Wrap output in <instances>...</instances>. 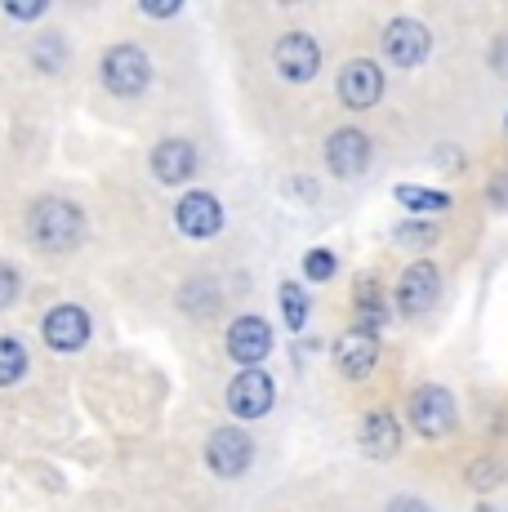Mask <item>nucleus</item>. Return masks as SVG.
Returning a JSON list of instances; mask_svg holds the SVG:
<instances>
[{
	"label": "nucleus",
	"mask_w": 508,
	"mask_h": 512,
	"mask_svg": "<svg viewBox=\"0 0 508 512\" xmlns=\"http://www.w3.org/2000/svg\"><path fill=\"white\" fill-rule=\"evenodd\" d=\"M272 397H277V388H272V379L263 370H241L237 379L228 383V410L237 419H259L272 410Z\"/></svg>",
	"instance_id": "1a4fd4ad"
},
{
	"label": "nucleus",
	"mask_w": 508,
	"mask_h": 512,
	"mask_svg": "<svg viewBox=\"0 0 508 512\" xmlns=\"http://www.w3.org/2000/svg\"><path fill=\"white\" fill-rule=\"evenodd\" d=\"M304 272H308V281H330V277H335V254H330V250H312L304 259Z\"/></svg>",
	"instance_id": "412c9836"
},
{
	"label": "nucleus",
	"mask_w": 508,
	"mask_h": 512,
	"mask_svg": "<svg viewBox=\"0 0 508 512\" xmlns=\"http://www.w3.org/2000/svg\"><path fill=\"white\" fill-rule=\"evenodd\" d=\"M85 339H90V317H85V308L63 303V308H54L50 317H45V343H50L54 352H76V348H85Z\"/></svg>",
	"instance_id": "4468645a"
},
{
	"label": "nucleus",
	"mask_w": 508,
	"mask_h": 512,
	"mask_svg": "<svg viewBox=\"0 0 508 512\" xmlns=\"http://www.w3.org/2000/svg\"><path fill=\"white\" fill-rule=\"evenodd\" d=\"M397 201H402L410 214H442V210H451V196H446V192H428V187H397Z\"/></svg>",
	"instance_id": "f3484780"
},
{
	"label": "nucleus",
	"mask_w": 508,
	"mask_h": 512,
	"mask_svg": "<svg viewBox=\"0 0 508 512\" xmlns=\"http://www.w3.org/2000/svg\"><path fill=\"white\" fill-rule=\"evenodd\" d=\"M250 437L241 428H219L210 441H205V464H210L214 477H241L250 468Z\"/></svg>",
	"instance_id": "6e6552de"
},
{
	"label": "nucleus",
	"mask_w": 508,
	"mask_h": 512,
	"mask_svg": "<svg viewBox=\"0 0 508 512\" xmlns=\"http://www.w3.org/2000/svg\"><path fill=\"white\" fill-rule=\"evenodd\" d=\"M504 130H508V116H504Z\"/></svg>",
	"instance_id": "c756f323"
},
{
	"label": "nucleus",
	"mask_w": 508,
	"mask_h": 512,
	"mask_svg": "<svg viewBox=\"0 0 508 512\" xmlns=\"http://www.w3.org/2000/svg\"><path fill=\"white\" fill-rule=\"evenodd\" d=\"M99 72H103V85H107V90L121 94V98L143 94V90H148V81H152V63H148V54H143L139 45H116V49H107Z\"/></svg>",
	"instance_id": "f03ea898"
},
{
	"label": "nucleus",
	"mask_w": 508,
	"mask_h": 512,
	"mask_svg": "<svg viewBox=\"0 0 508 512\" xmlns=\"http://www.w3.org/2000/svg\"><path fill=\"white\" fill-rule=\"evenodd\" d=\"M143 14H152V18H170V14H179V0H143Z\"/></svg>",
	"instance_id": "a878e982"
},
{
	"label": "nucleus",
	"mask_w": 508,
	"mask_h": 512,
	"mask_svg": "<svg viewBox=\"0 0 508 512\" xmlns=\"http://www.w3.org/2000/svg\"><path fill=\"white\" fill-rule=\"evenodd\" d=\"M388 512H428L424 504H419V499H410V495H402V499H393V504H388Z\"/></svg>",
	"instance_id": "bb28decb"
},
{
	"label": "nucleus",
	"mask_w": 508,
	"mask_h": 512,
	"mask_svg": "<svg viewBox=\"0 0 508 512\" xmlns=\"http://www.w3.org/2000/svg\"><path fill=\"white\" fill-rule=\"evenodd\" d=\"M192 170H197V152H192V143H183V139H165V143H156V152H152V174L161 183H188L192 179Z\"/></svg>",
	"instance_id": "dca6fc26"
},
{
	"label": "nucleus",
	"mask_w": 508,
	"mask_h": 512,
	"mask_svg": "<svg viewBox=\"0 0 508 512\" xmlns=\"http://www.w3.org/2000/svg\"><path fill=\"white\" fill-rule=\"evenodd\" d=\"M5 14H14V18H36V14H45V0H32V5H23V0H9Z\"/></svg>",
	"instance_id": "393cba45"
},
{
	"label": "nucleus",
	"mask_w": 508,
	"mask_h": 512,
	"mask_svg": "<svg viewBox=\"0 0 508 512\" xmlns=\"http://www.w3.org/2000/svg\"><path fill=\"white\" fill-rule=\"evenodd\" d=\"M272 352V330H268V321L263 317H241V321H232V330H228V357L237 361L241 370H254L263 357Z\"/></svg>",
	"instance_id": "9d476101"
},
{
	"label": "nucleus",
	"mask_w": 508,
	"mask_h": 512,
	"mask_svg": "<svg viewBox=\"0 0 508 512\" xmlns=\"http://www.w3.org/2000/svg\"><path fill=\"white\" fill-rule=\"evenodd\" d=\"M326 165L339 179H361L370 165V139L361 130H335L326 143Z\"/></svg>",
	"instance_id": "9b49d317"
},
{
	"label": "nucleus",
	"mask_w": 508,
	"mask_h": 512,
	"mask_svg": "<svg viewBox=\"0 0 508 512\" xmlns=\"http://www.w3.org/2000/svg\"><path fill=\"white\" fill-rule=\"evenodd\" d=\"M339 98H344V107H353V112H370V107L384 98V72H379V63L353 58V63L339 72Z\"/></svg>",
	"instance_id": "423d86ee"
},
{
	"label": "nucleus",
	"mask_w": 508,
	"mask_h": 512,
	"mask_svg": "<svg viewBox=\"0 0 508 512\" xmlns=\"http://www.w3.org/2000/svg\"><path fill=\"white\" fill-rule=\"evenodd\" d=\"M18 294V272L9 268V263H0V308H9Z\"/></svg>",
	"instance_id": "b1692460"
},
{
	"label": "nucleus",
	"mask_w": 508,
	"mask_h": 512,
	"mask_svg": "<svg viewBox=\"0 0 508 512\" xmlns=\"http://www.w3.org/2000/svg\"><path fill=\"white\" fill-rule=\"evenodd\" d=\"M495 67H500V72L508 76V36H500V41H495Z\"/></svg>",
	"instance_id": "cd10ccee"
},
{
	"label": "nucleus",
	"mask_w": 508,
	"mask_h": 512,
	"mask_svg": "<svg viewBox=\"0 0 508 512\" xmlns=\"http://www.w3.org/2000/svg\"><path fill=\"white\" fill-rule=\"evenodd\" d=\"M85 236V219L72 201H58V196H45L32 210V241L50 254H67L76 250Z\"/></svg>",
	"instance_id": "f257e3e1"
},
{
	"label": "nucleus",
	"mask_w": 508,
	"mask_h": 512,
	"mask_svg": "<svg viewBox=\"0 0 508 512\" xmlns=\"http://www.w3.org/2000/svg\"><path fill=\"white\" fill-rule=\"evenodd\" d=\"M335 366L348 374V379H366L370 370L379 366V339L370 330H348V334H339V343H335Z\"/></svg>",
	"instance_id": "f8f14e48"
},
{
	"label": "nucleus",
	"mask_w": 508,
	"mask_h": 512,
	"mask_svg": "<svg viewBox=\"0 0 508 512\" xmlns=\"http://www.w3.org/2000/svg\"><path fill=\"white\" fill-rule=\"evenodd\" d=\"M357 441L370 459H393L397 446H402V428H397V419L388 410H370L357 428Z\"/></svg>",
	"instance_id": "2eb2a0df"
},
{
	"label": "nucleus",
	"mask_w": 508,
	"mask_h": 512,
	"mask_svg": "<svg viewBox=\"0 0 508 512\" xmlns=\"http://www.w3.org/2000/svg\"><path fill=\"white\" fill-rule=\"evenodd\" d=\"M397 241H402V245H433L437 228H433V223H402V228H397Z\"/></svg>",
	"instance_id": "5701e85b"
},
{
	"label": "nucleus",
	"mask_w": 508,
	"mask_h": 512,
	"mask_svg": "<svg viewBox=\"0 0 508 512\" xmlns=\"http://www.w3.org/2000/svg\"><path fill=\"white\" fill-rule=\"evenodd\" d=\"M428 49H433V36H428V27L415 23V18H393V23L384 27V54H388V63L419 67L428 58Z\"/></svg>",
	"instance_id": "0eeeda50"
},
{
	"label": "nucleus",
	"mask_w": 508,
	"mask_h": 512,
	"mask_svg": "<svg viewBox=\"0 0 508 512\" xmlns=\"http://www.w3.org/2000/svg\"><path fill=\"white\" fill-rule=\"evenodd\" d=\"M281 312H286L290 330H304L308 326V294L299 290V285H281Z\"/></svg>",
	"instance_id": "6ab92c4d"
},
{
	"label": "nucleus",
	"mask_w": 508,
	"mask_h": 512,
	"mask_svg": "<svg viewBox=\"0 0 508 512\" xmlns=\"http://www.w3.org/2000/svg\"><path fill=\"white\" fill-rule=\"evenodd\" d=\"M410 423H415L424 437H446V432H455V423H459L455 397L442 388V383L415 388V397H410Z\"/></svg>",
	"instance_id": "7ed1b4c3"
},
{
	"label": "nucleus",
	"mask_w": 508,
	"mask_h": 512,
	"mask_svg": "<svg viewBox=\"0 0 508 512\" xmlns=\"http://www.w3.org/2000/svg\"><path fill=\"white\" fill-rule=\"evenodd\" d=\"M27 370V352L18 339H0V388H9V383H18Z\"/></svg>",
	"instance_id": "a211bd4d"
},
{
	"label": "nucleus",
	"mask_w": 508,
	"mask_h": 512,
	"mask_svg": "<svg viewBox=\"0 0 508 512\" xmlns=\"http://www.w3.org/2000/svg\"><path fill=\"white\" fill-rule=\"evenodd\" d=\"M174 223H179L183 236L205 241V236H214L223 228V210H219V201H214L210 192H188L179 201V210H174Z\"/></svg>",
	"instance_id": "ddd939ff"
},
{
	"label": "nucleus",
	"mask_w": 508,
	"mask_h": 512,
	"mask_svg": "<svg viewBox=\"0 0 508 512\" xmlns=\"http://www.w3.org/2000/svg\"><path fill=\"white\" fill-rule=\"evenodd\" d=\"M477 512H495V508L491 504H477Z\"/></svg>",
	"instance_id": "c85d7f7f"
},
{
	"label": "nucleus",
	"mask_w": 508,
	"mask_h": 512,
	"mask_svg": "<svg viewBox=\"0 0 508 512\" xmlns=\"http://www.w3.org/2000/svg\"><path fill=\"white\" fill-rule=\"evenodd\" d=\"M504 481V464L500 459H477L473 468H468V486H477V490H495Z\"/></svg>",
	"instance_id": "aec40b11"
},
{
	"label": "nucleus",
	"mask_w": 508,
	"mask_h": 512,
	"mask_svg": "<svg viewBox=\"0 0 508 512\" xmlns=\"http://www.w3.org/2000/svg\"><path fill=\"white\" fill-rule=\"evenodd\" d=\"M32 58L41 63V72H58V63H63V45H58V36H41V45L32 49Z\"/></svg>",
	"instance_id": "4be33fe9"
},
{
	"label": "nucleus",
	"mask_w": 508,
	"mask_h": 512,
	"mask_svg": "<svg viewBox=\"0 0 508 512\" xmlns=\"http://www.w3.org/2000/svg\"><path fill=\"white\" fill-rule=\"evenodd\" d=\"M437 290H442L437 263H428V259L410 263L402 272V281H397V308H402V317H424V312L437 303Z\"/></svg>",
	"instance_id": "39448f33"
},
{
	"label": "nucleus",
	"mask_w": 508,
	"mask_h": 512,
	"mask_svg": "<svg viewBox=\"0 0 508 512\" xmlns=\"http://www.w3.org/2000/svg\"><path fill=\"white\" fill-rule=\"evenodd\" d=\"M272 63H277L281 81L304 85V81H312V76H317L321 49H317V41H312L308 32H286V36L277 41V49H272Z\"/></svg>",
	"instance_id": "20e7f679"
}]
</instances>
